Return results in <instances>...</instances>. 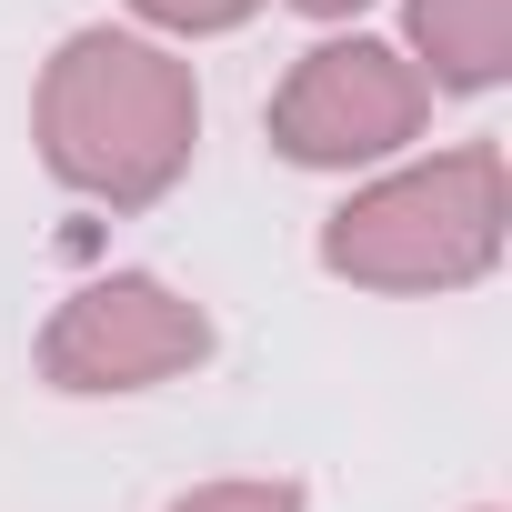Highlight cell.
<instances>
[{
    "instance_id": "9",
    "label": "cell",
    "mask_w": 512,
    "mask_h": 512,
    "mask_svg": "<svg viewBox=\"0 0 512 512\" xmlns=\"http://www.w3.org/2000/svg\"><path fill=\"white\" fill-rule=\"evenodd\" d=\"M472 512H492V502H472Z\"/></svg>"
},
{
    "instance_id": "3",
    "label": "cell",
    "mask_w": 512,
    "mask_h": 512,
    "mask_svg": "<svg viewBox=\"0 0 512 512\" xmlns=\"http://www.w3.org/2000/svg\"><path fill=\"white\" fill-rule=\"evenodd\" d=\"M432 81L412 71V51L402 41H372V31H332V41H312L282 81H272V111H262V131H272V151L292 161V171H382V161H402L422 131H432Z\"/></svg>"
},
{
    "instance_id": "6",
    "label": "cell",
    "mask_w": 512,
    "mask_h": 512,
    "mask_svg": "<svg viewBox=\"0 0 512 512\" xmlns=\"http://www.w3.org/2000/svg\"><path fill=\"white\" fill-rule=\"evenodd\" d=\"M121 11L151 41H221V31H251L272 0H121Z\"/></svg>"
},
{
    "instance_id": "5",
    "label": "cell",
    "mask_w": 512,
    "mask_h": 512,
    "mask_svg": "<svg viewBox=\"0 0 512 512\" xmlns=\"http://www.w3.org/2000/svg\"><path fill=\"white\" fill-rule=\"evenodd\" d=\"M402 51L432 91L482 101L512 81V0H402Z\"/></svg>"
},
{
    "instance_id": "8",
    "label": "cell",
    "mask_w": 512,
    "mask_h": 512,
    "mask_svg": "<svg viewBox=\"0 0 512 512\" xmlns=\"http://www.w3.org/2000/svg\"><path fill=\"white\" fill-rule=\"evenodd\" d=\"M292 11H302V21H322V31H342V21H362V11H372V0H292Z\"/></svg>"
},
{
    "instance_id": "7",
    "label": "cell",
    "mask_w": 512,
    "mask_h": 512,
    "mask_svg": "<svg viewBox=\"0 0 512 512\" xmlns=\"http://www.w3.org/2000/svg\"><path fill=\"white\" fill-rule=\"evenodd\" d=\"M161 512H312V502H302V482H282V472H231V482H191V492L161 502Z\"/></svg>"
},
{
    "instance_id": "1",
    "label": "cell",
    "mask_w": 512,
    "mask_h": 512,
    "mask_svg": "<svg viewBox=\"0 0 512 512\" xmlns=\"http://www.w3.org/2000/svg\"><path fill=\"white\" fill-rule=\"evenodd\" d=\"M31 141L61 191H81L101 211H151L181 191V171L201 151V81H191L181 41H151L131 21H91L41 61Z\"/></svg>"
},
{
    "instance_id": "4",
    "label": "cell",
    "mask_w": 512,
    "mask_h": 512,
    "mask_svg": "<svg viewBox=\"0 0 512 512\" xmlns=\"http://www.w3.org/2000/svg\"><path fill=\"white\" fill-rule=\"evenodd\" d=\"M201 362H211V312L161 272H101L61 292L41 322V382L71 402L161 392V382H191Z\"/></svg>"
},
{
    "instance_id": "2",
    "label": "cell",
    "mask_w": 512,
    "mask_h": 512,
    "mask_svg": "<svg viewBox=\"0 0 512 512\" xmlns=\"http://www.w3.org/2000/svg\"><path fill=\"white\" fill-rule=\"evenodd\" d=\"M322 272L382 302H442L502 272L512 251V161L502 141H452V151H402L362 191L332 201L322 221Z\"/></svg>"
}]
</instances>
